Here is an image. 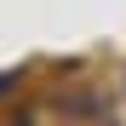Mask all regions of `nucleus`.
<instances>
[{
	"label": "nucleus",
	"instance_id": "obj_1",
	"mask_svg": "<svg viewBox=\"0 0 126 126\" xmlns=\"http://www.w3.org/2000/svg\"><path fill=\"white\" fill-rule=\"evenodd\" d=\"M12 126H34V120H29V115H23V120H12Z\"/></svg>",
	"mask_w": 126,
	"mask_h": 126
}]
</instances>
